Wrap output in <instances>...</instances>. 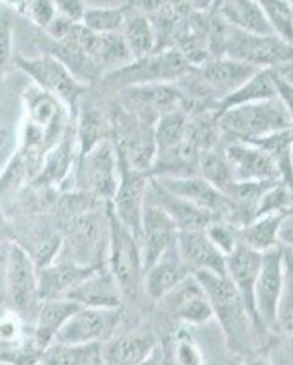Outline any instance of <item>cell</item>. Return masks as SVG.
<instances>
[{"instance_id":"6da1fadb","label":"cell","mask_w":293,"mask_h":365,"mask_svg":"<svg viewBox=\"0 0 293 365\" xmlns=\"http://www.w3.org/2000/svg\"><path fill=\"white\" fill-rule=\"evenodd\" d=\"M217 123L223 143L239 141L255 145L273 133L292 130L288 110L279 97L224 110L217 113Z\"/></svg>"},{"instance_id":"7a4b0ae2","label":"cell","mask_w":293,"mask_h":365,"mask_svg":"<svg viewBox=\"0 0 293 365\" xmlns=\"http://www.w3.org/2000/svg\"><path fill=\"white\" fill-rule=\"evenodd\" d=\"M193 276L203 285L204 292L210 299L211 311H213L215 318L219 319L230 349L240 351L243 347H246L252 322H250L248 312H246V307H244L233 283L228 279V276H215V274L208 272H197Z\"/></svg>"},{"instance_id":"3957f363","label":"cell","mask_w":293,"mask_h":365,"mask_svg":"<svg viewBox=\"0 0 293 365\" xmlns=\"http://www.w3.org/2000/svg\"><path fill=\"white\" fill-rule=\"evenodd\" d=\"M107 214V270L117 282L122 299L135 298L142 289V254L141 243L128 228L117 221L106 205Z\"/></svg>"},{"instance_id":"277c9868","label":"cell","mask_w":293,"mask_h":365,"mask_svg":"<svg viewBox=\"0 0 293 365\" xmlns=\"http://www.w3.org/2000/svg\"><path fill=\"white\" fill-rule=\"evenodd\" d=\"M219 57L248 64L255 70H277L293 61V46L275 35H250L226 26Z\"/></svg>"},{"instance_id":"5b68a950","label":"cell","mask_w":293,"mask_h":365,"mask_svg":"<svg viewBox=\"0 0 293 365\" xmlns=\"http://www.w3.org/2000/svg\"><path fill=\"white\" fill-rule=\"evenodd\" d=\"M66 250L63 262L77 263L82 267H102L100 254L107 252V214L90 210L70 220L66 230Z\"/></svg>"},{"instance_id":"8992f818","label":"cell","mask_w":293,"mask_h":365,"mask_svg":"<svg viewBox=\"0 0 293 365\" xmlns=\"http://www.w3.org/2000/svg\"><path fill=\"white\" fill-rule=\"evenodd\" d=\"M193 68L175 48H164L162 51L148 55L144 58L133 61L129 66L106 75L115 83L132 86H148V84H169L186 77Z\"/></svg>"},{"instance_id":"52a82bcc","label":"cell","mask_w":293,"mask_h":365,"mask_svg":"<svg viewBox=\"0 0 293 365\" xmlns=\"http://www.w3.org/2000/svg\"><path fill=\"white\" fill-rule=\"evenodd\" d=\"M122 319V309L80 307L58 331L53 344L102 345L117 334Z\"/></svg>"},{"instance_id":"ba28073f","label":"cell","mask_w":293,"mask_h":365,"mask_svg":"<svg viewBox=\"0 0 293 365\" xmlns=\"http://www.w3.org/2000/svg\"><path fill=\"white\" fill-rule=\"evenodd\" d=\"M79 178L87 195L104 205L112 203L119 185V158L112 139L102 141L79 159Z\"/></svg>"},{"instance_id":"9c48e42d","label":"cell","mask_w":293,"mask_h":365,"mask_svg":"<svg viewBox=\"0 0 293 365\" xmlns=\"http://www.w3.org/2000/svg\"><path fill=\"white\" fill-rule=\"evenodd\" d=\"M149 175L137 172L119 163V185L113 195L110 210L122 227H126L137 241L141 240L142 214H144L146 192H148Z\"/></svg>"},{"instance_id":"30bf717a","label":"cell","mask_w":293,"mask_h":365,"mask_svg":"<svg viewBox=\"0 0 293 365\" xmlns=\"http://www.w3.org/2000/svg\"><path fill=\"white\" fill-rule=\"evenodd\" d=\"M17 66L22 71L35 81V86L41 88L42 91L50 93L57 101L68 106V108H75L79 103L80 96L84 93L86 88L80 83L75 81L73 75L58 63L57 58L51 55H44V57L37 58H17Z\"/></svg>"},{"instance_id":"8fae6325","label":"cell","mask_w":293,"mask_h":365,"mask_svg":"<svg viewBox=\"0 0 293 365\" xmlns=\"http://www.w3.org/2000/svg\"><path fill=\"white\" fill-rule=\"evenodd\" d=\"M6 296L18 312H31L38 305V279L33 257L11 243L6 262Z\"/></svg>"},{"instance_id":"7c38bea8","label":"cell","mask_w":293,"mask_h":365,"mask_svg":"<svg viewBox=\"0 0 293 365\" xmlns=\"http://www.w3.org/2000/svg\"><path fill=\"white\" fill-rule=\"evenodd\" d=\"M223 152L235 182H272L281 179L275 159L255 145L248 143H223Z\"/></svg>"},{"instance_id":"4fadbf2b","label":"cell","mask_w":293,"mask_h":365,"mask_svg":"<svg viewBox=\"0 0 293 365\" xmlns=\"http://www.w3.org/2000/svg\"><path fill=\"white\" fill-rule=\"evenodd\" d=\"M282 250L279 245L262 254L259 278L255 283L257 316L266 331H277V307L282 291Z\"/></svg>"},{"instance_id":"5bb4252c","label":"cell","mask_w":293,"mask_h":365,"mask_svg":"<svg viewBox=\"0 0 293 365\" xmlns=\"http://www.w3.org/2000/svg\"><path fill=\"white\" fill-rule=\"evenodd\" d=\"M153 181L157 182L162 190L177 195L181 200L203 208V210L210 212L211 216L231 221L233 210H231L230 200L223 192H219L215 187H211L210 182L204 181L201 175H190V178H155Z\"/></svg>"},{"instance_id":"9a60e30c","label":"cell","mask_w":293,"mask_h":365,"mask_svg":"<svg viewBox=\"0 0 293 365\" xmlns=\"http://www.w3.org/2000/svg\"><path fill=\"white\" fill-rule=\"evenodd\" d=\"M260 262H262V254L253 252L248 247L239 245L230 256H226V276L239 292L253 329L266 331L260 324L255 309V283L259 278Z\"/></svg>"},{"instance_id":"2e32d148","label":"cell","mask_w":293,"mask_h":365,"mask_svg":"<svg viewBox=\"0 0 293 365\" xmlns=\"http://www.w3.org/2000/svg\"><path fill=\"white\" fill-rule=\"evenodd\" d=\"M179 230L174 221L166 216L164 212L155 205H144L141 228V254H142V269L146 270L161 259L171 247L177 243Z\"/></svg>"},{"instance_id":"e0dca14e","label":"cell","mask_w":293,"mask_h":365,"mask_svg":"<svg viewBox=\"0 0 293 365\" xmlns=\"http://www.w3.org/2000/svg\"><path fill=\"white\" fill-rule=\"evenodd\" d=\"M128 106L144 125H155L161 115L182 108V96L177 86L171 84H148L132 86L124 91Z\"/></svg>"},{"instance_id":"ac0fdd59","label":"cell","mask_w":293,"mask_h":365,"mask_svg":"<svg viewBox=\"0 0 293 365\" xmlns=\"http://www.w3.org/2000/svg\"><path fill=\"white\" fill-rule=\"evenodd\" d=\"M193 71L197 79L203 83V86L219 104L224 97L239 90L257 70L228 57H211L203 66L193 68Z\"/></svg>"},{"instance_id":"d6986e66","label":"cell","mask_w":293,"mask_h":365,"mask_svg":"<svg viewBox=\"0 0 293 365\" xmlns=\"http://www.w3.org/2000/svg\"><path fill=\"white\" fill-rule=\"evenodd\" d=\"M166 311L188 325H203L213 318L210 299L193 274L161 299Z\"/></svg>"},{"instance_id":"ffe728a7","label":"cell","mask_w":293,"mask_h":365,"mask_svg":"<svg viewBox=\"0 0 293 365\" xmlns=\"http://www.w3.org/2000/svg\"><path fill=\"white\" fill-rule=\"evenodd\" d=\"M146 201L161 208L166 216L174 221V225L177 227L179 232L206 230V227L211 221L219 220V217L211 216L210 212L203 210V208H198L195 207V205L188 203V201L181 200L177 195L162 190L153 179H149L148 192H146Z\"/></svg>"},{"instance_id":"44dd1931","label":"cell","mask_w":293,"mask_h":365,"mask_svg":"<svg viewBox=\"0 0 293 365\" xmlns=\"http://www.w3.org/2000/svg\"><path fill=\"white\" fill-rule=\"evenodd\" d=\"M175 245L191 274L208 272L226 276V256L211 243L204 230L179 232Z\"/></svg>"},{"instance_id":"7402d4cb","label":"cell","mask_w":293,"mask_h":365,"mask_svg":"<svg viewBox=\"0 0 293 365\" xmlns=\"http://www.w3.org/2000/svg\"><path fill=\"white\" fill-rule=\"evenodd\" d=\"M24 99L28 106V123L44 132L48 150H51L58 143V137L64 135V104L37 86L29 88Z\"/></svg>"},{"instance_id":"603a6c76","label":"cell","mask_w":293,"mask_h":365,"mask_svg":"<svg viewBox=\"0 0 293 365\" xmlns=\"http://www.w3.org/2000/svg\"><path fill=\"white\" fill-rule=\"evenodd\" d=\"M100 267H82L71 262H53L51 265L37 270L38 279V299L48 302V299L66 298L75 287L80 282L91 276Z\"/></svg>"},{"instance_id":"cb8c5ba5","label":"cell","mask_w":293,"mask_h":365,"mask_svg":"<svg viewBox=\"0 0 293 365\" xmlns=\"http://www.w3.org/2000/svg\"><path fill=\"white\" fill-rule=\"evenodd\" d=\"M159 345L149 332H124L104 341L99 351L100 365H139Z\"/></svg>"},{"instance_id":"d4e9b609","label":"cell","mask_w":293,"mask_h":365,"mask_svg":"<svg viewBox=\"0 0 293 365\" xmlns=\"http://www.w3.org/2000/svg\"><path fill=\"white\" fill-rule=\"evenodd\" d=\"M79 307L86 309H120L122 307V294H120L117 282L110 270L100 267L87 276L84 282L75 287L66 296Z\"/></svg>"},{"instance_id":"484cf974","label":"cell","mask_w":293,"mask_h":365,"mask_svg":"<svg viewBox=\"0 0 293 365\" xmlns=\"http://www.w3.org/2000/svg\"><path fill=\"white\" fill-rule=\"evenodd\" d=\"M188 276H191L190 269L186 267V263L182 262L177 245H175L164 256H161V259L155 265L146 270L144 278H142V291L153 302H161L168 292L174 291L175 287L184 282Z\"/></svg>"},{"instance_id":"4316f807","label":"cell","mask_w":293,"mask_h":365,"mask_svg":"<svg viewBox=\"0 0 293 365\" xmlns=\"http://www.w3.org/2000/svg\"><path fill=\"white\" fill-rule=\"evenodd\" d=\"M217 13L228 26L250 35H273L266 13L255 0H226L217 4Z\"/></svg>"},{"instance_id":"83f0119b","label":"cell","mask_w":293,"mask_h":365,"mask_svg":"<svg viewBox=\"0 0 293 365\" xmlns=\"http://www.w3.org/2000/svg\"><path fill=\"white\" fill-rule=\"evenodd\" d=\"M79 305L73 303L71 299H48L41 303V309L37 312V325H35V336L33 344L41 351L50 347L57 338L58 331L64 327L68 319L79 311Z\"/></svg>"},{"instance_id":"f1b7e54d","label":"cell","mask_w":293,"mask_h":365,"mask_svg":"<svg viewBox=\"0 0 293 365\" xmlns=\"http://www.w3.org/2000/svg\"><path fill=\"white\" fill-rule=\"evenodd\" d=\"M198 158H201V152H197L186 141L174 148L159 150L148 175L149 179L198 175Z\"/></svg>"},{"instance_id":"f546056e","label":"cell","mask_w":293,"mask_h":365,"mask_svg":"<svg viewBox=\"0 0 293 365\" xmlns=\"http://www.w3.org/2000/svg\"><path fill=\"white\" fill-rule=\"evenodd\" d=\"M277 97H279V91H277L275 71L257 70L239 90H235L233 93L224 97L217 104V113L224 112V110L235 108V106H243V104L262 103V101L277 99Z\"/></svg>"},{"instance_id":"4dcf8cb0","label":"cell","mask_w":293,"mask_h":365,"mask_svg":"<svg viewBox=\"0 0 293 365\" xmlns=\"http://www.w3.org/2000/svg\"><path fill=\"white\" fill-rule=\"evenodd\" d=\"M48 55L57 58L58 63L63 64L73 75L75 81L82 84V86L86 83H93L100 75L95 64H93V61L87 57L86 51L79 46V42L75 41L73 29H71V34L68 37L60 38V41H55L53 46H51V51Z\"/></svg>"},{"instance_id":"1f68e13d","label":"cell","mask_w":293,"mask_h":365,"mask_svg":"<svg viewBox=\"0 0 293 365\" xmlns=\"http://www.w3.org/2000/svg\"><path fill=\"white\" fill-rule=\"evenodd\" d=\"M286 216L272 214V216H260L244 225L239 230V245L248 247L250 250L265 254L268 250L277 249L281 245V227Z\"/></svg>"},{"instance_id":"d6a6232c","label":"cell","mask_w":293,"mask_h":365,"mask_svg":"<svg viewBox=\"0 0 293 365\" xmlns=\"http://www.w3.org/2000/svg\"><path fill=\"white\" fill-rule=\"evenodd\" d=\"M73 130H68L63 135V141H58L53 148L48 150V154L42 159L41 170L35 175L37 185H57L70 174L73 165Z\"/></svg>"},{"instance_id":"836d02e7","label":"cell","mask_w":293,"mask_h":365,"mask_svg":"<svg viewBox=\"0 0 293 365\" xmlns=\"http://www.w3.org/2000/svg\"><path fill=\"white\" fill-rule=\"evenodd\" d=\"M122 37L128 44L129 51L133 55V61L144 58L148 55L157 51V35L153 29L151 19L141 11H126L124 28H122Z\"/></svg>"},{"instance_id":"e575fe53","label":"cell","mask_w":293,"mask_h":365,"mask_svg":"<svg viewBox=\"0 0 293 365\" xmlns=\"http://www.w3.org/2000/svg\"><path fill=\"white\" fill-rule=\"evenodd\" d=\"M91 61L99 70V73L110 75L129 66L133 63V55L122 34L99 35Z\"/></svg>"},{"instance_id":"d590c367","label":"cell","mask_w":293,"mask_h":365,"mask_svg":"<svg viewBox=\"0 0 293 365\" xmlns=\"http://www.w3.org/2000/svg\"><path fill=\"white\" fill-rule=\"evenodd\" d=\"M184 141L193 146L197 152L219 148L223 145V135L217 123V112L204 110V112L190 113Z\"/></svg>"},{"instance_id":"8d00e7d4","label":"cell","mask_w":293,"mask_h":365,"mask_svg":"<svg viewBox=\"0 0 293 365\" xmlns=\"http://www.w3.org/2000/svg\"><path fill=\"white\" fill-rule=\"evenodd\" d=\"M100 345L51 344L38 356L37 365H97Z\"/></svg>"},{"instance_id":"74e56055","label":"cell","mask_w":293,"mask_h":365,"mask_svg":"<svg viewBox=\"0 0 293 365\" xmlns=\"http://www.w3.org/2000/svg\"><path fill=\"white\" fill-rule=\"evenodd\" d=\"M198 175L204 181L210 182L211 187L223 192V194L230 190L235 179L231 175V168L223 152V145L219 148L201 152V158H198Z\"/></svg>"},{"instance_id":"f35d334b","label":"cell","mask_w":293,"mask_h":365,"mask_svg":"<svg viewBox=\"0 0 293 365\" xmlns=\"http://www.w3.org/2000/svg\"><path fill=\"white\" fill-rule=\"evenodd\" d=\"M282 250V291L277 307V331L293 338V250L281 245Z\"/></svg>"},{"instance_id":"ab89813d","label":"cell","mask_w":293,"mask_h":365,"mask_svg":"<svg viewBox=\"0 0 293 365\" xmlns=\"http://www.w3.org/2000/svg\"><path fill=\"white\" fill-rule=\"evenodd\" d=\"M190 113L184 108H177L174 112H168L157 119L153 125V137L159 150H168L181 145L186 139V126Z\"/></svg>"},{"instance_id":"60d3db41","label":"cell","mask_w":293,"mask_h":365,"mask_svg":"<svg viewBox=\"0 0 293 365\" xmlns=\"http://www.w3.org/2000/svg\"><path fill=\"white\" fill-rule=\"evenodd\" d=\"M110 139V123L97 110L82 112L77 126V141H79V159L87 155L91 150Z\"/></svg>"},{"instance_id":"b9f144b4","label":"cell","mask_w":293,"mask_h":365,"mask_svg":"<svg viewBox=\"0 0 293 365\" xmlns=\"http://www.w3.org/2000/svg\"><path fill=\"white\" fill-rule=\"evenodd\" d=\"M128 8H87L80 24L97 35L120 34Z\"/></svg>"},{"instance_id":"7bdbcfd3","label":"cell","mask_w":293,"mask_h":365,"mask_svg":"<svg viewBox=\"0 0 293 365\" xmlns=\"http://www.w3.org/2000/svg\"><path fill=\"white\" fill-rule=\"evenodd\" d=\"M270 22L272 34L293 46V2L286 0H262L260 2Z\"/></svg>"},{"instance_id":"ee69618b","label":"cell","mask_w":293,"mask_h":365,"mask_svg":"<svg viewBox=\"0 0 293 365\" xmlns=\"http://www.w3.org/2000/svg\"><path fill=\"white\" fill-rule=\"evenodd\" d=\"M239 230L237 225L228 220H213L206 227V236L224 256H230L239 247Z\"/></svg>"},{"instance_id":"f6af8a7d","label":"cell","mask_w":293,"mask_h":365,"mask_svg":"<svg viewBox=\"0 0 293 365\" xmlns=\"http://www.w3.org/2000/svg\"><path fill=\"white\" fill-rule=\"evenodd\" d=\"M174 361L177 365H204L203 353L188 332H179L174 345Z\"/></svg>"},{"instance_id":"bcb514c9","label":"cell","mask_w":293,"mask_h":365,"mask_svg":"<svg viewBox=\"0 0 293 365\" xmlns=\"http://www.w3.org/2000/svg\"><path fill=\"white\" fill-rule=\"evenodd\" d=\"M26 6H28V15L31 21L44 29L57 17L55 2H50V0H33V2H26Z\"/></svg>"},{"instance_id":"7dc6e473","label":"cell","mask_w":293,"mask_h":365,"mask_svg":"<svg viewBox=\"0 0 293 365\" xmlns=\"http://www.w3.org/2000/svg\"><path fill=\"white\" fill-rule=\"evenodd\" d=\"M11 61V19L6 9H0V73Z\"/></svg>"},{"instance_id":"c3c4849f","label":"cell","mask_w":293,"mask_h":365,"mask_svg":"<svg viewBox=\"0 0 293 365\" xmlns=\"http://www.w3.org/2000/svg\"><path fill=\"white\" fill-rule=\"evenodd\" d=\"M55 8L60 17L68 19L73 24H80L84 19V13H86V4L79 2V0H58L55 2Z\"/></svg>"},{"instance_id":"681fc988","label":"cell","mask_w":293,"mask_h":365,"mask_svg":"<svg viewBox=\"0 0 293 365\" xmlns=\"http://www.w3.org/2000/svg\"><path fill=\"white\" fill-rule=\"evenodd\" d=\"M277 75V73H275ZM277 91H279V99L282 101V104L288 110V115L292 119V130H293V86L286 84L284 81H281L277 77Z\"/></svg>"},{"instance_id":"f907efd6","label":"cell","mask_w":293,"mask_h":365,"mask_svg":"<svg viewBox=\"0 0 293 365\" xmlns=\"http://www.w3.org/2000/svg\"><path fill=\"white\" fill-rule=\"evenodd\" d=\"M279 240H281V245L289 247V249L293 250V214L286 216L284 221H282L281 236H279Z\"/></svg>"},{"instance_id":"816d5d0a","label":"cell","mask_w":293,"mask_h":365,"mask_svg":"<svg viewBox=\"0 0 293 365\" xmlns=\"http://www.w3.org/2000/svg\"><path fill=\"white\" fill-rule=\"evenodd\" d=\"M166 361H168V358H166L164 347L159 344L157 347L153 349L151 354H149L148 358H144L139 365H166Z\"/></svg>"},{"instance_id":"f5cc1de1","label":"cell","mask_w":293,"mask_h":365,"mask_svg":"<svg viewBox=\"0 0 293 365\" xmlns=\"http://www.w3.org/2000/svg\"><path fill=\"white\" fill-rule=\"evenodd\" d=\"M277 73V77L281 81H284L286 84H289V86H293V61L292 63L284 64V66L277 68V70H273Z\"/></svg>"},{"instance_id":"db71d44e","label":"cell","mask_w":293,"mask_h":365,"mask_svg":"<svg viewBox=\"0 0 293 365\" xmlns=\"http://www.w3.org/2000/svg\"><path fill=\"white\" fill-rule=\"evenodd\" d=\"M6 296V267L0 265V298ZM2 302V299H0Z\"/></svg>"},{"instance_id":"11a10c76","label":"cell","mask_w":293,"mask_h":365,"mask_svg":"<svg viewBox=\"0 0 293 365\" xmlns=\"http://www.w3.org/2000/svg\"><path fill=\"white\" fill-rule=\"evenodd\" d=\"M246 365H272V364H270V361L266 360V358H260L259 356V358H252V360H250Z\"/></svg>"},{"instance_id":"9f6ffc18","label":"cell","mask_w":293,"mask_h":365,"mask_svg":"<svg viewBox=\"0 0 293 365\" xmlns=\"http://www.w3.org/2000/svg\"><path fill=\"white\" fill-rule=\"evenodd\" d=\"M289 161H292V170H293V145H292V150H289Z\"/></svg>"},{"instance_id":"6f0895ef","label":"cell","mask_w":293,"mask_h":365,"mask_svg":"<svg viewBox=\"0 0 293 365\" xmlns=\"http://www.w3.org/2000/svg\"><path fill=\"white\" fill-rule=\"evenodd\" d=\"M2 141H4V130H0V145H2Z\"/></svg>"},{"instance_id":"680465c9","label":"cell","mask_w":293,"mask_h":365,"mask_svg":"<svg viewBox=\"0 0 293 365\" xmlns=\"http://www.w3.org/2000/svg\"><path fill=\"white\" fill-rule=\"evenodd\" d=\"M97 365H100V361H97Z\"/></svg>"},{"instance_id":"91938a15","label":"cell","mask_w":293,"mask_h":365,"mask_svg":"<svg viewBox=\"0 0 293 365\" xmlns=\"http://www.w3.org/2000/svg\"><path fill=\"white\" fill-rule=\"evenodd\" d=\"M166 365H169V361H166Z\"/></svg>"}]
</instances>
